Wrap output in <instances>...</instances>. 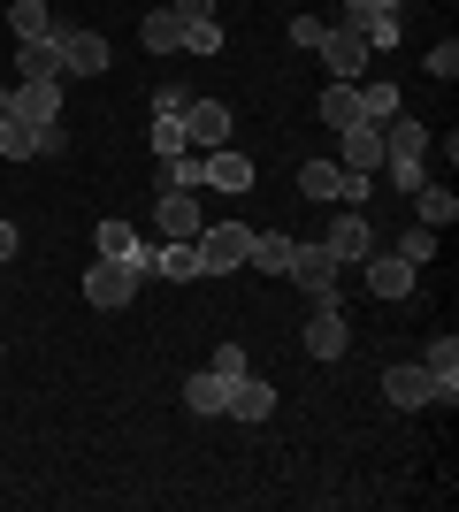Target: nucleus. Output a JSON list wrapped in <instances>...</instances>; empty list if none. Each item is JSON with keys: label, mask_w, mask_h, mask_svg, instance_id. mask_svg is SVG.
Returning <instances> with one entry per match:
<instances>
[{"label": "nucleus", "mask_w": 459, "mask_h": 512, "mask_svg": "<svg viewBox=\"0 0 459 512\" xmlns=\"http://www.w3.org/2000/svg\"><path fill=\"white\" fill-rule=\"evenodd\" d=\"M199 276H230V268H245V245H253V230L245 222H199Z\"/></svg>", "instance_id": "obj_1"}, {"label": "nucleus", "mask_w": 459, "mask_h": 512, "mask_svg": "<svg viewBox=\"0 0 459 512\" xmlns=\"http://www.w3.org/2000/svg\"><path fill=\"white\" fill-rule=\"evenodd\" d=\"M299 192L322 207V199H337V207H360V199L375 192V176H352V169H337V161H306L299 169Z\"/></svg>", "instance_id": "obj_2"}, {"label": "nucleus", "mask_w": 459, "mask_h": 512, "mask_svg": "<svg viewBox=\"0 0 459 512\" xmlns=\"http://www.w3.org/2000/svg\"><path fill=\"white\" fill-rule=\"evenodd\" d=\"M284 276L299 283L306 299H337V276H345V268H337V253H329L322 237H314V245L299 237V245H291V268H284Z\"/></svg>", "instance_id": "obj_3"}, {"label": "nucleus", "mask_w": 459, "mask_h": 512, "mask_svg": "<svg viewBox=\"0 0 459 512\" xmlns=\"http://www.w3.org/2000/svg\"><path fill=\"white\" fill-rule=\"evenodd\" d=\"M131 299H138V268H131V260H108V253H100V260L85 268V306L115 314V306H131Z\"/></svg>", "instance_id": "obj_4"}, {"label": "nucleus", "mask_w": 459, "mask_h": 512, "mask_svg": "<svg viewBox=\"0 0 459 512\" xmlns=\"http://www.w3.org/2000/svg\"><path fill=\"white\" fill-rule=\"evenodd\" d=\"M368 39H360V31H345V23H329L322 31V69H329V85H360V77H368Z\"/></svg>", "instance_id": "obj_5"}, {"label": "nucleus", "mask_w": 459, "mask_h": 512, "mask_svg": "<svg viewBox=\"0 0 459 512\" xmlns=\"http://www.w3.org/2000/svg\"><path fill=\"white\" fill-rule=\"evenodd\" d=\"M54 54H62V77H100L108 69V39L85 31V23H54Z\"/></svg>", "instance_id": "obj_6"}, {"label": "nucleus", "mask_w": 459, "mask_h": 512, "mask_svg": "<svg viewBox=\"0 0 459 512\" xmlns=\"http://www.w3.org/2000/svg\"><path fill=\"white\" fill-rule=\"evenodd\" d=\"M322 245L337 253V268H360V260H368L375 245H383V237H375V222H368L360 207H345L337 222H329V237H322Z\"/></svg>", "instance_id": "obj_7"}, {"label": "nucleus", "mask_w": 459, "mask_h": 512, "mask_svg": "<svg viewBox=\"0 0 459 512\" xmlns=\"http://www.w3.org/2000/svg\"><path fill=\"white\" fill-rule=\"evenodd\" d=\"M345 344H352L345 306H337V299H314V314H306V352L329 367V360H345Z\"/></svg>", "instance_id": "obj_8"}, {"label": "nucleus", "mask_w": 459, "mask_h": 512, "mask_svg": "<svg viewBox=\"0 0 459 512\" xmlns=\"http://www.w3.org/2000/svg\"><path fill=\"white\" fill-rule=\"evenodd\" d=\"M230 130H238V115H230L222 100H192V107H184V146H192V153L230 146Z\"/></svg>", "instance_id": "obj_9"}, {"label": "nucleus", "mask_w": 459, "mask_h": 512, "mask_svg": "<svg viewBox=\"0 0 459 512\" xmlns=\"http://www.w3.org/2000/svg\"><path fill=\"white\" fill-rule=\"evenodd\" d=\"M199 192H253V161H245L238 146L199 153Z\"/></svg>", "instance_id": "obj_10"}, {"label": "nucleus", "mask_w": 459, "mask_h": 512, "mask_svg": "<svg viewBox=\"0 0 459 512\" xmlns=\"http://www.w3.org/2000/svg\"><path fill=\"white\" fill-rule=\"evenodd\" d=\"M337 169H352V176H375V169H383V123L337 130Z\"/></svg>", "instance_id": "obj_11"}, {"label": "nucleus", "mask_w": 459, "mask_h": 512, "mask_svg": "<svg viewBox=\"0 0 459 512\" xmlns=\"http://www.w3.org/2000/svg\"><path fill=\"white\" fill-rule=\"evenodd\" d=\"M92 245H100V253H108V260H131L138 276H153V245H138V230H131V222H123V214H108V222L92 230Z\"/></svg>", "instance_id": "obj_12"}, {"label": "nucleus", "mask_w": 459, "mask_h": 512, "mask_svg": "<svg viewBox=\"0 0 459 512\" xmlns=\"http://www.w3.org/2000/svg\"><path fill=\"white\" fill-rule=\"evenodd\" d=\"M383 398L398 413H421V406H437V383H429V367H383Z\"/></svg>", "instance_id": "obj_13"}, {"label": "nucleus", "mask_w": 459, "mask_h": 512, "mask_svg": "<svg viewBox=\"0 0 459 512\" xmlns=\"http://www.w3.org/2000/svg\"><path fill=\"white\" fill-rule=\"evenodd\" d=\"M153 230L161 237H199V192H161L153 199Z\"/></svg>", "instance_id": "obj_14"}, {"label": "nucleus", "mask_w": 459, "mask_h": 512, "mask_svg": "<svg viewBox=\"0 0 459 512\" xmlns=\"http://www.w3.org/2000/svg\"><path fill=\"white\" fill-rule=\"evenodd\" d=\"M421 367H429L437 398L452 406V398H459V337H452V329H437V337H429V360H421Z\"/></svg>", "instance_id": "obj_15"}, {"label": "nucleus", "mask_w": 459, "mask_h": 512, "mask_svg": "<svg viewBox=\"0 0 459 512\" xmlns=\"http://www.w3.org/2000/svg\"><path fill=\"white\" fill-rule=\"evenodd\" d=\"M360 268H368L375 299H406V291H414V260H398V253H368Z\"/></svg>", "instance_id": "obj_16"}, {"label": "nucleus", "mask_w": 459, "mask_h": 512, "mask_svg": "<svg viewBox=\"0 0 459 512\" xmlns=\"http://www.w3.org/2000/svg\"><path fill=\"white\" fill-rule=\"evenodd\" d=\"M230 383H238V375H222V367H199L192 383H184V406H192L199 421H207V413H230Z\"/></svg>", "instance_id": "obj_17"}, {"label": "nucleus", "mask_w": 459, "mask_h": 512, "mask_svg": "<svg viewBox=\"0 0 459 512\" xmlns=\"http://www.w3.org/2000/svg\"><path fill=\"white\" fill-rule=\"evenodd\" d=\"M16 77H23V85H62V54H54V39H23L16 46Z\"/></svg>", "instance_id": "obj_18"}, {"label": "nucleus", "mask_w": 459, "mask_h": 512, "mask_svg": "<svg viewBox=\"0 0 459 512\" xmlns=\"http://www.w3.org/2000/svg\"><path fill=\"white\" fill-rule=\"evenodd\" d=\"M268 413H276V390H268V383H253V375H238V383H230V421L261 428Z\"/></svg>", "instance_id": "obj_19"}, {"label": "nucleus", "mask_w": 459, "mask_h": 512, "mask_svg": "<svg viewBox=\"0 0 459 512\" xmlns=\"http://www.w3.org/2000/svg\"><path fill=\"white\" fill-rule=\"evenodd\" d=\"M291 245H299V237H284V230H253V245H245V268L284 276V268H291Z\"/></svg>", "instance_id": "obj_20"}, {"label": "nucleus", "mask_w": 459, "mask_h": 512, "mask_svg": "<svg viewBox=\"0 0 459 512\" xmlns=\"http://www.w3.org/2000/svg\"><path fill=\"white\" fill-rule=\"evenodd\" d=\"M8 92H16V115H23V123H62V85H23V77H16Z\"/></svg>", "instance_id": "obj_21"}, {"label": "nucleus", "mask_w": 459, "mask_h": 512, "mask_svg": "<svg viewBox=\"0 0 459 512\" xmlns=\"http://www.w3.org/2000/svg\"><path fill=\"white\" fill-rule=\"evenodd\" d=\"M153 276H169V283H199V245H192V237H169V245L153 253Z\"/></svg>", "instance_id": "obj_22"}, {"label": "nucleus", "mask_w": 459, "mask_h": 512, "mask_svg": "<svg viewBox=\"0 0 459 512\" xmlns=\"http://www.w3.org/2000/svg\"><path fill=\"white\" fill-rule=\"evenodd\" d=\"M138 39H146L153 54H176V39H184V16H176V8H146V16H138Z\"/></svg>", "instance_id": "obj_23"}, {"label": "nucleus", "mask_w": 459, "mask_h": 512, "mask_svg": "<svg viewBox=\"0 0 459 512\" xmlns=\"http://www.w3.org/2000/svg\"><path fill=\"white\" fill-rule=\"evenodd\" d=\"M352 92H360V123H391L398 115V85L391 77H360Z\"/></svg>", "instance_id": "obj_24"}, {"label": "nucleus", "mask_w": 459, "mask_h": 512, "mask_svg": "<svg viewBox=\"0 0 459 512\" xmlns=\"http://www.w3.org/2000/svg\"><path fill=\"white\" fill-rule=\"evenodd\" d=\"M437 245H444V230H429V222H414V230H398V237H391V253H398V260H414V268H429V260H437Z\"/></svg>", "instance_id": "obj_25"}, {"label": "nucleus", "mask_w": 459, "mask_h": 512, "mask_svg": "<svg viewBox=\"0 0 459 512\" xmlns=\"http://www.w3.org/2000/svg\"><path fill=\"white\" fill-rule=\"evenodd\" d=\"M0 161H39V123L8 115V123H0Z\"/></svg>", "instance_id": "obj_26"}, {"label": "nucleus", "mask_w": 459, "mask_h": 512, "mask_svg": "<svg viewBox=\"0 0 459 512\" xmlns=\"http://www.w3.org/2000/svg\"><path fill=\"white\" fill-rule=\"evenodd\" d=\"M153 176H161V192H199V153L192 146H184V153H161V169H153Z\"/></svg>", "instance_id": "obj_27"}, {"label": "nucleus", "mask_w": 459, "mask_h": 512, "mask_svg": "<svg viewBox=\"0 0 459 512\" xmlns=\"http://www.w3.org/2000/svg\"><path fill=\"white\" fill-rule=\"evenodd\" d=\"M8 23H16V46H23V39H54V8H46V0H16V8H8Z\"/></svg>", "instance_id": "obj_28"}, {"label": "nucleus", "mask_w": 459, "mask_h": 512, "mask_svg": "<svg viewBox=\"0 0 459 512\" xmlns=\"http://www.w3.org/2000/svg\"><path fill=\"white\" fill-rule=\"evenodd\" d=\"M176 54H222V23L215 16H184V39H176Z\"/></svg>", "instance_id": "obj_29"}, {"label": "nucleus", "mask_w": 459, "mask_h": 512, "mask_svg": "<svg viewBox=\"0 0 459 512\" xmlns=\"http://www.w3.org/2000/svg\"><path fill=\"white\" fill-rule=\"evenodd\" d=\"M414 207H421V222H429V230H452V222H459V199L444 192V184H421Z\"/></svg>", "instance_id": "obj_30"}, {"label": "nucleus", "mask_w": 459, "mask_h": 512, "mask_svg": "<svg viewBox=\"0 0 459 512\" xmlns=\"http://www.w3.org/2000/svg\"><path fill=\"white\" fill-rule=\"evenodd\" d=\"M352 123H360V92H352V85H329L322 92V130H352Z\"/></svg>", "instance_id": "obj_31"}, {"label": "nucleus", "mask_w": 459, "mask_h": 512, "mask_svg": "<svg viewBox=\"0 0 459 512\" xmlns=\"http://www.w3.org/2000/svg\"><path fill=\"white\" fill-rule=\"evenodd\" d=\"M375 176H391V192H421V184H429V161H383Z\"/></svg>", "instance_id": "obj_32"}, {"label": "nucleus", "mask_w": 459, "mask_h": 512, "mask_svg": "<svg viewBox=\"0 0 459 512\" xmlns=\"http://www.w3.org/2000/svg\"><path fill=\"white\" fill-rule=\"evenodd\" d=\"M360 39H368V54L383 62V54L398 46V16H368V23H360Z\"/></svg>", "instance_id": "obj_33"}, {"label": "nucleus", "mask_w": 459, "mask_h": 512, "mask_svg": "<svg viewBox=\"0 0 459 512\" xmlns=\"http://www.w3.org/2000/svg\"><path fill=\"white\" fill-rule=\"evenodd\" d=\"M184 107H192V92H184V85H161V92H153V115H161V123H184Z\"/></svg>", "instance_id": "obj_34"}, {"label": "nucleus", "mask_w": 459, "mask_h": 512, "mask_svg": "<svg viewBox=\"0 0 459 512\" xmlns=\"http://www.w3.org/2000/svg\"><path fill=\"white\" fill-rule=\"evenodd\" d=\"M429 77H437V85H452V77H459V46H452V39L429 46Z\"/></svg>", "instance_id": "obj_35"}, {"label": "nucleus", "mask_w": 459, "mask_h": 512, "mask_svg": "<svg viewBox=\"0 0 459 512\" xmlns=\"http://www.w3.org/2000/svg\"><path fill=\"white\" fill-rule=\"evenodd\" d=\"M161 153H184V123H161V115H153V161H161Z\"/></svg>", "instance_id": "obj_36"}, {"label": "nucleus", "mask_w": 459, "mask_h": 512, "mask_svg": "<svg viewBox=\"0 0 459 512\" xmlns=\"http://www.w3.org/2000/svg\"><path fill=\"white\" fill-rule=\"evenodd\" d=\"M69 153V130L62 123H39V161H62Z\"/></svg>", "instance_id": "obj_37"}, {"label": "nucleus", "mask_w": 459, "mask_h": 512, "mask_svg": "<svg viewBox=\"0 0 459 512\" xmlns=\"http://www.w3.org/2000/svg\"><path fill=\"white\" fill-rule=\"evenodd\" d=\"M322 31H329L322 16H291V46H322Z\"/></svg>", "instance_id": "obj_38"}, {"label": "nucleus", "mask_w": 459, "mask_h": 512, "mask_svg": "<svg viewBox=\"0 0 459 512\" xmlns=\"http://www.w3.org/2000/svg\"><path fill=\"white\" fill-rule=\"evenodd\" d=\"M207 367H222V375H245V344H215V360Z\"/></svg>", "instance_id": "obj_39"}, {"label": "nucleus", "mask_w": 459, "mask_h": 512, "mask_svg": "<svg viewBox=\"0 0 459 512\" xmlns=\"http://www.w3.org/2000/svg\"><path fill=\"white\" fill-rule=\"evenodd\" d=\"M176 16H215V0H169Z\"/></svg>", "instance_id": "obj_40"}, {"label": "nucleus", "mask_w": 459, "mask_h": 512, "mask_svg": "<svg viewBox=\"0 0 459 512\" xmlns=\"http://www.w3.org/2000/svg\"><path fill=\"white\" fill-rule=\"evenodd\" d=\"M0 260H16V222H0Z\"/></svg>", "instance_id": "obj_41"}, {"label": "nucleus", "mask_w": 459, "mask_h": 512, "mask_svg": "<svg viewBox=\"0 0 459 512\" xmlns=\"http://www.w3.org/2000/svg\"><path fill=\"white\" fill-rule=\"evenodd\" d=\"M360 8H383V16H398V8H406V0H360Z\"/></svg>", "instance_id": "obj_42"}, {"label": "nucleus", "mask_w": 459, "mask_h": 512, "mask_svg": "<svg viewBox=\"0 0 459 512\" xmlns=\"http://www.w3.org/2000/svg\"><path fill=\"white\" fill-rule=\"evenodd\" d=\"M8 115H16V92H8V85H0V123H8Z\"/></svg>", "instance_id": "obj_43"}]
</instances>
